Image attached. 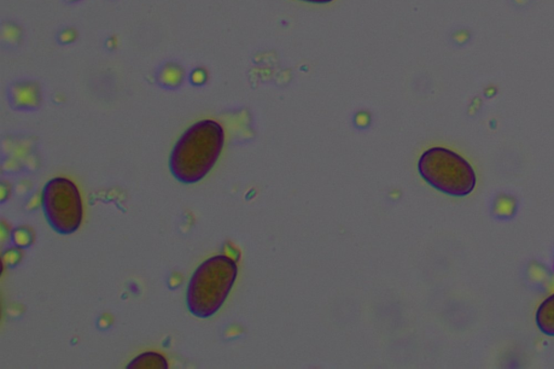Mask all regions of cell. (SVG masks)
Listing matches in <instances>:
<instances>
[{"label":"cell","mask_w":554,"mask_h":369,"mask_svg":"<svg viewBox=\"0 0 554 369\" xmlns=\"http://www.w3.org/2000/svg\"><path fill=\"white\" fill-rule=\"evenodd\" d=\"M183 80V71L177 66H172V64H169V66L165 67L159 75V81L162 86L166 88H176Z\"/></svg>","instance_id":"cell-8"},{"label":"cell","mask_w":554,"mask_h":369,"mask_svg":"<svg viewBox=\"0 0 554 369\" xmlns=\"http://www.w3.org/2000/svg\"><path fill=\"white\" fill-rule=\"evenodd\" d=\"M237 263L218 255L201 263L189 280L186 306L198 319H209L219 311L235 286Z\"/></svg>","instance_id":"cell-2"},{"label":"cell","mask_w":554,"mask_h":369,"mask_svg":"<svg viewBox=\"0 0 554 369\" xmlns=\"http://www.w3.org/2000/svg\"><path fill=\"white\" fill-rule=\"evenodd\" d=\"M42 207L49 226L61 236L75 233L83 221L80 193L78 186L67 178H54L45 184Z\"/></svg>","instance_id":"cell-4"},{"label":"cell","mask_w":554,"mask_h":369,"mask_svg":"<svg viewBox=\"0 0 554 369\" xmlns=\"http://www.w3.org/2000/svg\"><path fill=\"white\" fill-rule=\"evenodd\" d=\"M110 321H107L105 320L104 316L102 319L99 320V323L98 326L99 328H101V330H107L108 327H110Z\"/></svg>","instance_id":"cell-12"},{"label":"cell","mask_w":554,"mask_h":369,"mask_svg":"<svg viewBox=\"0 0 554 369\" xmlns=\"http://www.w3.org/2000/svg\"><path fill=\"white\" fill-rule=\"evenodd\" d=\"M5 265L8 268H15L22 259V254L19 249H9L3 254Z\"/></svg>","instance_id":"cell-10"},{"label":"cell","mask_w":554,"mask_h":369,"mask_svg":"<svg viewBox=\"0 0 554 369\" xmlns=\"http://www.w3.org/2000/svg\"><path fill=\"white\" fill-rule=\"evenodd\" d=\"M11 241L17 248H27L33 244V234L26 227H17L11 233Z\"/></svg>","instance_id":"cell-9"},{"label":"cell","mask_w":554,"mask_h":369,"mask_svg":"<svg viewBox=\"0 0 554 369\" xmlns=\"http://www.w3.org/2000/svg\"><path fill=\"white\" fill-rule=\"evenodd\" d=\"M225 145V131L217 121L195 122L173 145L169 157V169L179 183H200L217 163Z\"/></svg>","instance_id":"cell-1"},{"label":"cell","mask_w":554,"mask_h":369,"mask_svg":"<svg viewBox=\"0 0 554 369\" xmlns=\"http://www.w3.org/2000/svg\"><path fill=\"white\" fill-rule=\"evenodd\" d=\"M536 324L542 333L554 337V294L540 304L536 313Z\"/></svg>","instance_id":"cell-6"},{"label":"cell","mask_w":554,"mask_h":369,"mask_svg":"<svg viewBox=\"0 0 554 369\" xmlns=\"http://www.w3.org/2000/svg\"><path fill=\"white\" fill-rule=\"evenodd\" d=\"M181 277L179 274L174 273L171 279L168 280V286L171 290H176L181 284Z\"/></svg>","instance_id":"cell-11"},{"label":"cell","mask_w":554,"mask_h":369,"mask_svg":"<svg viewBox=\"0 0 554 369\" xmlns=\"http://www.w3.org/2000/svg\"><path fill=\"white\" fill-rule=\"evenodd\" d=\"M40 100L39 91L30 83L16 84L11 88L10 102L17 110H34L38 107Z\"/></svg>","instance_id":"cell-5"},{"label":"cell","mask_w":554,"mask_h":369,"mask_svg":"<svg viewBox=\"0 0 554 369\" xmlns=\"http://www.w3.org/2000/svg\"><path fill=\"white\" fill-rule=\"evenodd\" d=\"M418 172L429 185L453 197L468 196L476 185V174L470 163L439 146L420 156Z\"/></svg>","instance_id":"cell-3"},{"label":"cell","mask_w":554,"mask_h":369,"mask_svg":"<svg viewBox=\"0 0 554 369\" xmlns=\"http://www.w3.org/2000/svg\"><path fill=\"white\" fill-rule=\"evenodd\" d=\"M301 2L310 3V4H318V5H325L334 2V0H301Z\"/></svg>","instance_id":"cell-13"},{"label":"cell","mask_w":554,"mask_h":369,"mask_svg":"<svg viewBox=\"0 0 554 369\" xmlns=\"http://www.w3.org/2000/svg\"><path fill=\"white\" fill-rule=\"evenodd\" d=\"M128 369H167L168 362L165 356L156 353H145L133 359Z\"/></svg>","instance_id":"cell-7"}]
</instances>
